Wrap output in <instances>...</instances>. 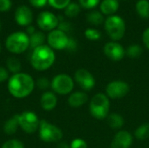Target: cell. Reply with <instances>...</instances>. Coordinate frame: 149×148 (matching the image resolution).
<instances>
[{
	"label": "cell",
	"mask_w": 149,
	"mask_h": 148,
	"mask_svg": "<svg viewBox=\"0 0 149 148\" xmlns=\"http://www.w3.org/2000/svg\"><path fill=\"white\" fill-rule=\"evenodd\" d=\"M36 86L33 78L26 72H18L10 76L7 81L9 93L16 99H24L30 96Z\"/></svg>",
	"instance_id": "obj_1"
},
{
	"label": "cell",
	"mask_w": 149,
	"mask_h": 148,
	"mask_svg": "<svg viewBox=\"0 0 149 148\" xmlns=\"http://www.w3.org/2000/svg\"><path fill=\"white\" fill-rule=\"evenodd\" d=\"M56 60L54 50L48 44H43L35 48L31 55V65L38 72H45L50 69Z\"/></svg>",
	"instance_id": "obj_2"
},
{
	"label": "cell",
	"mask_w": 149,
	"mask_h": 148,
	"mask_svg": "<svg viewBox=\"0 0 149 148\" xmlns=\"http://www.w3.org/2000/svg\"><path fill=\"white\" fill-rule=\"evenodd\" d=\"M110 99L106 93L95 94L89 104L90 114L96 120H105L109 115Z\"/></svg>",
	"instance_id": "obj_3"
},
{
	"label": "cell",
	"mask_w": 149,
	"mask_h": 148,
	"mask_svg": "<svg viewBox=\"0 0 149 148\" xmlns=\"http://www.w3.org/2000/svg\"><path fill=\"white\" fill-rule=\"evenodd\" d=\"M5 47L12 54H21L30 47V38L24 31L13 32L7 37Z\"/></svg>",
	"instance_id": "obj_4"
},
{
	"label": "cell",
	"mask_w": 149,
	"mask_h": 148,
	"mask_svg": "<svg viewBox=\"0 0 149 148\" xmlns=\"http://www.w3.org/2000/svg\"><path fill=\"white\" fill-rule=\"evenodd\" d=\"M106 32L113 41L120 40L126 32V23L124 19L118 15L107 17L104 22Z\"/></svg>",
	"instance_id": "obj_5"
},
{
	"label": "cell",
	"mask_w": 149,
	"mask_h": 148,
	"mask_svg": "<svg viewBox=\"0 0 149 148\" xmlns=\"http://www.w3.org/2000/svg\"><path fill=\"white\" fill-rule=\"evenodd\" d=\"M38 137L45 143L58 142L63 138L62 130L56 125L47 121L46 120H40L38 126Z\"/></svg>",
	"instance_id": "obj_6"
},
{
	"label": "cell",
	"mask_w": 149,
	"mask_h": 148,
	"mask_svg": "<svg viewBox=\"0 0 149 148\" xmlns=\"http://www.w3.org/2000/svg\"><path fill=\"white\" fill-rule=\"evenodd\" d=\"M51 88L56 94L68 95L72 93L74 88V80L68 74L59 73L51 80Z\"/></svg>",
	"instance_id": "obj_7"
},
{
	"label": "cell",
	"mask_w": 149,
	"mask_h": 148,
	"mask_svg": "<svg viewBox=\"0 0 149 148\" xmlns=\"http://www.w3.org/2000/svg\"><path fill=\"white\" fill-rule=\"evenodd\" d=\"M19 127L27 134H32L38 130L40 120L36 113L32 111H24L17 114Z\"/></svg>",
	"instance_id": "obj_8"
},
{
	"label": "cell",
	"mask_w": 149,
	"mask_h": 148,
	"mask_svg": "<svg viewBox=\"0 0 149 148\" xmlns=\"http://www.w3.org/2000/svg\"><path fill=\"white\" fill-rule=\"evenodd\" d=\"M130 86L123 80H113L109 82L106 87V94L109 99H120L128 94Z\"/></svg>",
	"instance_id": "obj_9"
},
{
	"label": "cell",
	"mask_w": 149,
	"mask_h": 148,
	"mask_svg": "<svg viewBox=\"0 0 149 148\" xmlns=\"http://www.w3.org/2000/svg\"><path fill=\"white\" fill-rule=\"evenodd\" d=\"M69 38L70 37H68V35L65 32L58 29H55L50 31L47 36L48 45L52 50H66L69 42Z\"/></svg>",
	"instance_id": "obj_10"
},
{
	"label": "cell",
	"mask_w": 149,
	"mask_h": 148,
	"mask_svg": "<svg viewBox=\"0 0 149 148\" xmlns=\"http://www.w3.org/2000/svg\"><path fill=\"white\" fill-rule=\"evenodd\" d=\"M74 80L84 91H90L95 86L93 75L85 68H79L75 72Z\"/></svg>",
	"instance_id": "obj_11"
},
{
	"label": "cell",
	"mask_w": 149,
	"mask_h": 148,
	"mask_svg": "<svg viewBox=\"0 0 149 148\" xmlns=\"http://www.w3.org/2000/svg\"><path fill=\"white\" fill-rule=\"evenodd\" d=\"M58 17L50 11H43L39 13L37 17V24L38 27L46 31H52L55 30L58 27Z\"/></svg>",
	"instance_id": "obj_12"
},
{
	"label": "cell",
	"mask_w": 149,
	"mask_h": 148,
	"mask_svg": "<svg viewBox=\"0 0 149 148\" xmlns=\"http://www.w3.org/2000/svg\"><path fill=\"white\" fill-rule=\"evenodd\" d=\"M105 55L113 61H120L123 59L126 55L124 47L116 41H110L104 45L103 48Z\"/></svg>",
	"instance_id": "obj_13"
},
{
	"label": "cell",
	"mask_w": 149,
	"mask_h": 148,
	"mask_svg": "<svg viewBox=\"0 0 149 148\" xmlns=\"http://www.w3.org/2000/svg\"><path fill=\"white\" fill-rule=\"evenodd\" d=\"M134 141V136L126 130H120L113 137L110 148H130Z\"/></svg>",
	"instance_id": "obj_14"
},
{
	"label": "cell",
	"mask_w": 149,
	"mask_h": 148,
	"mask_svg": "<svg viewBox=\"0 0 149 148\" xmlns=\"http://www.w3.org/2000/svg\"><path fill=\"white\" fill-rule=\"evenodd\" d=\"M15 20L17 24L21 26L31 25L33 20V14L31 10L26 5H21L17 8L15 11Z\"/></svg>",
	"instance_id": "obj_15"
},
{
	"label": "cell",
	"mask_w": 149,
	"mask_h": 148,
	"mask_svg": "<svg viewBox=\"0 0 149 148\" xmlns=\"http://www.w3.org/2000/svg\"><path fill=\"white\" fill-rule=\"evenodd\" d=\"M58 104V98L56 93L50 91H45L40 97V106L45 111L53 110Z\"/></svg>",
	"instance_id": "obj_16"
},
{
	"label": "cell",
	"mask_w": 149,
	"mask_h": 148,
	"mask_svg": "<svg viewBox=\"0 0 149 148\" xmlns=\"http://www.w3.org/2000/svg\"><path fill=\"white\" fill-rule=\"evenodd\" d=\"M88 101V95L85 92H74L69 94L67 99L68 105L72 108H79L83 106Z\"/></svg>",
	"instance_id": "obj_17"
},
{
	"label": "cell",
	"mask_w": 149,
	"mask_h": 148,
	"mask_svg": "<svg viewBox=\"0 0 149 148\" xmlns=\"http://www.w3.org/2000/svg\"><path fill=\"white\" fill-rule=\"evenodd\" d=\"M120 3L119 0H102L100 3V12L103 15L113 16L115 15L119 10Z\"/></svg>",
	"instance_id": "obj_18"
},
{
	"label": "cell",
	"mask_w": 149,
	"mask_h": 148,
	"mask_svg": "<svg viewBox=\"0 0 149 148\" xmlns=\"http://www.w3.org/2000/svg\"><path fill=\"white\" fill-rule=\"evenodd\" d=\"M19 127L18 124V119H17V114L13 115L12 117L9 118L3 124V132L6 135H13L17 133V129Z\"/></svg>",
	"instance_id": "obj_19"
},
{
	"label": "cell",
	"mask_w": 149,
	"mask_h": 148,
	"mask_svg": "<svg viewBox=\"0 0 149 148\" xmlns=\"http://www.w3.org/2000/svg\"><path fill=\"white\" fill-rule=\"evenodd\" d=\"M107 119L108 126L113 130H120L123 127V126L125 124L124 118L117 113H110Z\"/></svg>",
	"instance_id": "obj_20"
},
{
	"label": "cell",
	"mask_w": 149,
	"mask_h": 148,
	"mask_svg": "<svg viewBox=\"0 0 149 148\" xmlns=\"http://www.w3.org/2000/svg\"><path fill=\"white\" fill-rule=\"evenodd\" d=\"M22 65L21 61L14 56L9 57L6 60V69L9 72H11L12 74L18 73L21 72Z\"/></svg>",
	"instance_id": "obj_21"
},
{
	"label": "cell",
	"mask_w": 149,
	"mask_h": 148,
	"mask_svg": "<svg viewBox=\"0 0 149 148\" xmlns=\"http://www.w3.org/2000/svg\"><path fill=\"white\" fill-rule=\"evenodd\" d=\"M30 38V48L34 50L35 48L45 44V36L41 31H35L32 35L29 36Z\"/></svg>",
	"instance_id": "obj_22"
},
{
	"label": "cell",
	"mask_w": 149,
	"mask_h": 148,
	"mask_svg": "<svg viewBox=\"0 0 149 148\" xmlns=\"http://www.w3.org/2000/svg\"><path fill=\"white\" fill-rule=\"evenodd\" d=\"M138 15L142 18H149V1L148 0H138L135 5Z\"/></svg>",
	"instance_id": "obj_23"
},
{
	"label": "cell",
	"mask_w": 149,
	"mask_h": 148,
	"mask_svg": "<svg viewBox=\"0 0 149 148\" xmlns=\"http://www.w3.org/2000/svg\"><path fill=\"white\" fill-rule=\"evenodd\" d=\"M86 19L91 24L96 25V26H99L105 22L103 14L98 10H93V11L89 12L86 16Z\"/></svg>",
	"instance_id": "obj_24"
},
{
	"label": "cell",
	"mask_w": 149,
	"mask_h": 148,
	"mask_svg": "<svg viewBox=\"0 0 149 148\" xmlns=\"http://www.w3.org/2000/svg\"><path fill=\"white\" fill-rule=\"evenodd\" d=\"M134 137L138 140H146L149 138V123H144L134 131Z\"/></svg>",
	"instance_id": "obj_25"
},
{
	"label": "cell",
	"mask_w": 149,
	"mask_h": 148,
	"mask_svg": "<svg viewBox=\"0 0 149 148\" xmlns=\"http://www.w3.org/2000/svg\"><path fill=\"white\" fill-rule=\"evenodd\" d=\"M143 53V49L140 44H131L126 49V55L130 58H137Z\"/></svg>",
	"instance_id": "obj_26"
},
{
	"label": "cell",
	"mask_w": 149,
	"mask_h": 148,
	"mask_svg": "<svg viewBox=\"0 0 149 148\" xmlns=\"http://www.w3.org/2000/svg\"><path fill=\"white\" fill-rule=\"evenodd\" d=\"M80 12V6L77 3H70L65 9V14L68 17H75Z\"/></svg>",
	"instance_id": "obj_27"
},
{
	"label": "cell",
	"mask_w": 149,
	"mask_h": 148,
	"mask_svg": "<svg viewBox=\"0 0 149 148\" xmlns=\"http://www.w3.org/2000/svg\"><path fill=\"white\" fill-rule=\"evenodd\" d=\"M85 37L91 41H97L101 38V32L94 28H87L85 31Z\"/></svg>",
	"instance_id": "obj_28"
},
{
	"label": "cell",
	"mask_w": 149,
	"mask_h": 148,
	"mask_svg": "<svg viewBox=\"0 0 149 148\" xmlns=\"http://www.w3.org/2000/svg\"><path fill=\"white\" fill-rule=\"evenodd\" d=\"M1 148H25L24 144L17 139H10L6 140Z\"/></svg>",
	"instance_id": "obj_29"
},
{
	"label": "cell",
	"mask_w": 149,
	"mask_h": 148,
	"mask_svg": "<svg viewBox=\"0 0 149 148\" xmlns=\"http://www.w3.org/2000/svg\"><path fill=\"white\" fill-rule=\"evenodd\" d=\"M49 4L58 10L65 9L67 5L71 3V0H48Z\"/></svg>",
	"instance_id": "obj_30"
},
{
	"label": "cell",
	"mask_w": 149,
	"mask_h": 148,
	"mask_svg": "<svg viewBox=\"0 0 149 148\" xmlns=\"http://www.w3.org/2000/svg\"><path fill=\"white\" fill-rule=\"evenodd\" d=\"M36 86L45 92L49 87H51V81L46 77H40L36 81Z\"/></svg>",
	"instance_id": "obj_31"
},
{
	"label": "cell",
	"mask_w": 149,
	"mask_h": 148,
	"mask_svg": "<svg viewBox=\"0 0 149 148\" xmlns=\"http://www.w3.org/2000/svg\"><path fill=\"white\" fill-rule=\"evenodd\" d=\"M79 3L80 6H82L83 8L91 10L95 8L98 4H100V0H79Z\"/></svg>",
	"instance_id": "obj_32"
},
{
	"label": "cell",
	"mask_w": 149,
	"mask_h": 148,
	"mask_svg": "<svg viewBox=\"0 0 149 148\" xmlns=\"http://www.w3.org/2000/svg\"><path fill=\"white\" fill-rule=\"evenodd\" d=\"M58 17V21H59L58 25V30H60V31H64L65 33H67L70 31H72V24L71 23L63 20V17H61L60 16Z\"/></svg>",
	"instance_id": "obj_33"
},
{
	"label": "cell",
	"mask_w": 149,
	"mask_h": 148,
	"mask_svg": "<svg viewBox=\"0 0 149 148\" xmlns=\"http://www.w3.org/2000/svg\"><path fill=\"white\" fill-rule=\"evenodd\" d=\"M70 148H88L87 143L80 138H76L72 140L70 144Z\"/></svg>",
	"instance_id": "obj_34"
},
{
	"label": "cell",
	"mask_w": 149,
	"mask_h": 148,
	"mask_svg": "<svg viewBox=\"0 0 149 148\" xmlns=\"http://www.w3.org/2000/svg\"><path fill=\"white\" fill-rule=\"evenodd\" d=\"M10 78V72L5 67L0 66V83H3L4 81H8Z\"/></svg>",
	"instance_id": "obj_35"
},
{
	"label": "cell",
	"mask_w": 149,
	"mask_h": 148,
	"mask_svg": "<svg viewBox=\"0 0 149 148\" xmlns=\"http://www.w3.org/2000/svg\"><path fill=\"white\" fill-rule=\"evenodd\" d=\"M11 1L10 0H0V11L4 12L10 9Z\"/></svg>",
	"instance_id": "obj_36"
},
{
	"label": "cell",
	"mask_w": 149,
	"mask_h": 148,
	"mask_svg": "<svg viewBox=\"0 0 149 148\" xmlns=\"http://www.w3.org/2000/svg\"><path fill=\"white\" fill-rule=\"evenodd\" d=\"M77 47H78L77 41L72 38H69V42H68L66 50L69 51H76Z\"/></svg>",
	"instance_id": "obj_37"
},
{
	"label": "cell",
	"mask_w": 149,
	"mask_h": 148,
	"mask_svg": "<svg viewBox=\"0 0 149 148\" xmlns=\"http://www.w3.org/2000/svg\"><path fill=\"white\" fill-rule=\"evenodd\" d=\"M29 3L34 7L41 8L48 3V0H29Z\"/></svg>",
	"instance_id": "obj_38"
},
{
	"label": "cell",
	"mask_w": 149,
	"mask_h": 148,
	"mask_svg": "<svg viewBox=\"0 0 149 148\" xmlns=\"http://www.w3.org/2000/svg\"><path fill=\"white\" fill-rule=\"evenodd\" d=\"M142 41L144 45L149 50V27L144 31L142 34Z\"/></svg>",
	"instance_id": "obj_39"
},
{
	"label": "cell",
	"mask_w": 149,
	"mask_h": 148,
	"mask_svg": "<svg viewBox=\"0 0 149 148\" xmlns=\"http://www.w3.org/2000/svg\"><path fill=\"white\" fill-rule=\"evenodd\" d=\"M35 31H36V30H35V27H34V26H32V25H29V26H27V27H26L25 33H26L28 36L32 35Z\"/></svg>",
	"instance_id": "obj_40"
},
{
	"label": "cell",
	"mask_w": 149,
	"mask_h": 148,
	"mask_svg": "<svg viewBox=\"0 0 149 148\" xmlns=\"http://www.w3.org/2000/svg\"><path fill=\"white\" fill-rule=\"evenodd\" d=\"M57 148H70V146H68V145L65 144V143H60V144L58 146V147Z\"/></svg>",
	"instance_id": "obj_41"
},
{
	"label": "cell",
	"mask_w": 149,
	"mask_h": 148,
	"mask_svg": "<svg viewBox=\"0 0 149 148\" xmlns=\"http://www.w3.org/2000/svg\"><path fill=\"white\" fill-rule=\"evenodd\" d=\"M1 29H2V24H1V21H0V31H1Z\"/></svg>",
	"instance_id": "obj_42"
},
{
	"label": "cell",
	"mask_w": 149,
	"mask_h": 148,
	"mask_svg": "<svg viewBox=\"0 0 149 148\" xmlns=\"http://www.w3.org/2000/svg\"><path fill=\"white\" fill-rule=\"evenodd\" d=\"M0 53H1V44H0Z\"/></svg>",
	"instance_id": "obj_43"
}]
</instances>
